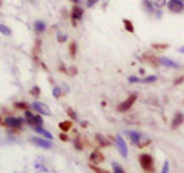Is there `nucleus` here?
Listing matches in <instances>:
<instances>
[{
  "label": "nucleus",
  "mask_w": 184,
  "mask_h": 173,
  "mask_svg": "<svg viewBox=\"0 0 184 173\" xmlns=\"http://www.w3.org/2000/svg\"><path fill=\"white\" fill-rule=\"evenodd\" d=\"M149 144H150V138H147L146 135H141V139L138 142V147H146Z\"/></svg>",
  "instance_id": "obj_26"
},
{
  "label": "nucleus",
  "mask_w": 184,
  "mask_h": 173,
  "mask_svg": "<svg viewBox=\"0 0 184 173\" xmlns=\"http://www.w3.org/2000/svg\"><path fill=\"white\" fill-rule=\"evenodd\" d=\"M0 124H3V121H2V118H0Z\"/></svg>",
  "instance_id": "obj_45"
},
{
  "label": "nucleus",
  "mask_w": 184,
  "mask_h": 173,
  "mask_svg": "<svg viewBox=\"0 0 184 173\" xmlns=\"http://www.w3.org/2000/svg\"><path fill=\"white\" fill-rule=\"evenodd\" d=\"M167 8H169L170 12L180 14V12L184 11V3L181 0H169V2H167Z\"/></svg>",
  "instance_id": "obj_6"
},
{
  "label": "nucleus",
  "mask_w": 184,
  "mask_h": 173,
  "mask_svg": "<svg viewBox=\"0 0 184 173\" xmlns=\"http://www.w3.org/2000/svg\"><path fill=\"white\" fill-rule=\"evenodd\" d=\"M52 95H54L55 98H60V97L63 95V92H61V89H60V86H55L54 89H52Z\"/></svg>",
  "instance_id": "obj_32"
},
{
  "label": "nucleus",
  "mask_w": 184,
  "mask_h": 173,
  "mask_svg": "<svg viewBox=\"0 0 184 173\" xmlns=\"http://www.w3.org/2000/svg\"><path fill=\"white\" fill-rule=\"evenodd\" d=\"M178 52H181V54H184V46H181V48H178Z\"/></svg>",
  "instance_id": "obj_42"
},
{
  "label": "nucleus",
  "mask_w": 184,
  "mask_h": 173,
  "mask_svg": "<svg viewBox=\"0 0 184 173\" xmlns=\"http://www.w3.org/2000/svg\"><path fill=\"white\" fill-rule=\"evenodd\" d=\"M32 26H34V31H36L37 35H41L46 31V23H45L43 20H36Z\"/></svg>",
  "instance_id": "obj_13"
},
{
  "label": "nucleus",
  "mask_w": 184,
  "mask_h": 173,
  "mask_svg": "<svg viewBox=\"0 0 184 173\" xmlns=\"http://www.w3.org/2000/svg\"><path fill=\"white\" fill-rule=\"evenodd\" d=\"M68 72H69V75H75V74H77V68H69V70H68Z\"/></svg>",
  "instance_id": "obj_39"
},
{
  "label": "nucleus",
  "mask_w": 184,
  "mask_h": 173,
  "mask_svg": "<svg viewBox=\"0 0 184 173\" xmlns=\"http://www.w3.org/2000/svg\"><path fill=\"white\" fill-rule=\"evenodd\" d=\"M123 25H124V29H126L128 32H130V34H133V32H135L133 23H132L130 20H128V18H123Z\"/></svg>",
  "instance_id": "obj_19"
},
{
  "label": "nucleus",
  "mask_w": 184,
  "mask_h": 173,
  "mask_svg": "<svg viewBox=\"0 0 184 173\" xmlns=\"http://www.w3.org/2000/svg\"><path fill=\"white\" fill-rule=\"evenodd\" d=\"M31 109L37 110L40 115H45V117H49V115H51V110H49V107H48L46 104L40 103V101H34V103L31 104Z\"/></svg>",
  "instance_id": "obj_8"
},
{
  "label": "nucleus",
  "mask_w": 184,
  "mask_h": 173,
  "mask_svg": "<svg viewBox=\"0 0 184 173\" xmlns=\"http://www.w3.org/2000/svg\"><path fill=\"white\" fill-rule=\"evenodd\" d=\"M161 173H169V161H166L164 164H163V170Z\"/></svg>",
  "instance_id": "obj_37"
},
{
  "label": "nucleus",
  "mask_w": 184,
  "mask_h": 173,
  "mask_svg": "<svg viewBox=\"0 0 184 173\" xmlns=\"http://www.w3.org/2000/svg\"><path fill=\"white\" fill-rule=\"evenodd\" d=\"M104 161V155L98 150V149H95V150H92V153L89 155V164H94V166H98V164H101Z\"/></svg>",
  "instance_id": "obj_10"
},
{
  "label": "nucleus",
  "mask_w": 184,
  "mask_h": 173,
  "mask_svg": "<svg viewBox=\"0 0 184 173\" xmlns=\"http://www.w3.org/2000/svg\"><path fill=\"white\" fill-rule=\"evenodd\" d=\"M137 97H138L137 94H130V95H129V98H128V100H124L123 103H120L118 106H117V110H118V112H121V113L128 112L129 109H130V107L133 106V103L137 101Z\"/></svg>",
  "instance_id": "obj_5"
},
{
  "label": "nucleus",
  "mask_w": 184,
  "mask_h": 173,
  "mask_svg": "<svg viewBox=\"0 0 184 173\" xmlns=\"http://www.w3.org/2000/svg\"><path fill=\"white\" fill-rule=\"evenodd\" d=\"M183 123H184V115L181 112H177V113L173 115V120H172L170 127H172V129H177V127H180Z\"/></svg>",
  "instance_id": "obj_12"
},
{
  "label": "nucleus",
  "mask_w": 184,
  "mask_h": 173,
  "mask_svg": "<svg viewBox=\"0 0 184 173\" xmlns=\"http://www.w3.org/2000/svg\"><path fill=\"white\" fill-rule=\"evenodd\" d=\"M77 41H71L69 43V55L72 57V58H75V55H77Z\"/></svg>",
  "instance_id": "obj_23"
},
{
  "label": "nucleus",
  "mask_w": 184,
  "mask_h": 173,
  "mask_svg": "<svg viewBox=\"0 0 184 173\" xmlns=\"http://www.w3.org/2000/svg\"><path fill=\"white\" fill-rule=\"evenodd\" d=\"M128 135H129V138H130V142L135 144V146H138V142H140V139H141V133L130 130V132H128Z\"/></svg>",
  "instance_id": "obj_16"
},
{
  "label": "nucleus",
  "mask_w": 184,
  "mask_h": 173,
  "mask_svg": "<svg viewBox=\"0 0 184 173\" xmlns=\"http://www.w3.org/2000/svg\"><path fill=\"white\" fill-rule=\"evenodd\" d=\"M183 81H184V77H181V78L175 80V84H180V83H183Z\"/></svg>",
  "instance_id": "obj_40"
},
{
  "label": "nucleus",
  "mask_w": 184,
  "mask_h": 173,
  "mask_svg": "<svg viewBox=\"0 0 184 173\" xmlns=\"http://www.w3.org/2000/svg\"><path fill=\"white\" fill-rule=\"evenodd\" d=\"M72 126H74L72 120H65V121L58 123V129H60L61 132H69V130L72 129Z\"/></svg>",
  "instance_id": "obj_15"
},
{
  "label": "nucleus",
  "mask_w": 184,
  "mask_h": 173,
  "mask_svg": "<svg viewBox=\"0 0 184 173\" xmlns=\"http://www.w3.org/2000/svg\"><path fill=\"white\" fill-rule=\"evenodd\" d=\"M157 75H150V77H146V78H141V83H155L157 81Z\"/></svg>",
  "instance_id": "obj_28"
},
{
  "label": "nucleus",
  "mask_w": 184,
  "mask_h": 173,
  "mask_svg": "<svg viewBox=\"0 0 184 173\" xmlns=\"http://www.w3.org/2000/svg\"><path fill=\"white\" fill-rule=\"evenodd\" d=\"M89 167H91L92 172H95V173H110V172H108V170H103V169H100V167L94 166V164H89Z\"/></svg>",
  "instance_id": "obj_33"
},
{
  "label": "nucleus",
  "mask_w": 184,
  "mask_h": 173,
  "mask_svg": "<svg viewBox=\"0 0 184 173\" xmlns=\"http://www.w3.org/2000/svg\"><path fill=\"white\" fill-rule=\"evenodd\" d=\"M115 144H117V149H118L120 155L123 156V158H128V144H126V141L123 139L121 135H117L115 137Z\"/></svg>",
  "instance_id": "obj_7"
},
{
  "label": "nucleus",
  "mask_w": 184,
  "mask_h": 173,
  "mask_svg": "<svg viewBox=\"0 0 184 173\" xmlns=\"http://www.w3.org/2000/svg\"><path fill=\"white\" fill-rule=\"evenodd\" d=\"M32 129H34V130H36V132H37V133H38V135H41V137H43V138L52 139V135H51V133H49V132H48V130H45V129H43V127H32Z\"/></svg>",
  "instance_id": "obj_18"
},
{
  "label": "nucleus",
  "mask_w": 184,
  "mask_h": 173,
  "mask_svg": "<svg viewBox=\"0 0 184 173\" xmlns=\"http://www.w3.org/2000/svg\"><path fill=\"white\" fill-rule=\"evenodd\" d=\"M28 2H31V3H36L37 0H28Z\"/></svg>",
  "instance_id": "obj_43"
},
{
  "label": "nucleus",
  "mask_w": 184,
  "mask_h": 173,
  "mask_svg": "<svg viewBox=\"0 0 184 173\" xmlns=\"http://www.w3.org/2000/svg\"><path fill=\"white\" fill-rule=\"evenodd\" d=\"M25 118H14V117H8L5 121H3V126H6L8 129H12V130H20V127L25 124Z\"/></svg>",
  "instance_id": "obj_3"
},
{
  "label": "nucleus",
  "mask_w": 184,
  "mask_h": 173,
  "mask_svg": "<svg viewBox=\"0 0 184 173\" xmlns=\"http://www.w3.org/2000/svg\"><path fill=\"white\" fill-rule=\"evenodd\" d=\"M158 60H160V65H163L166 68H172V69H178L180 68V65L177 61H173V60H170L167 57H160Z\"/></svg>",
  "instance_id": "obj_11"
},
{
  "label": "nucleus",
  "mask_w": 184,
  "mask_h": 173,
  "mask_svg": "<svg viewBox=\"0 0 184 173\" xmlns=\"http://www.w3.org/2000/svg\"><path fill=\"white\" fill-rule=\"evenodd\" d=\"M95 139H97V142L101 146V147H109L110 146V141L108 138H104L103 135H100V133H97L95 135Z\"/></svg>",
  "instance_id": "obj_17"
},
{
  "label": "nucleus",
  "mask_w": 184,
  "mask_h": 173,
  "mask_svg": "<svg viewBox=\"0 0 184 173\" xmlns=\"http://www.w3.org/2000/svg\"><path fill=\"white\" fill-rule=\"evenodd\" d=\"M74 147H75L77 150H83V149H85V144H83V141L80 139V137H77V138L74 139Z\"/></svg>",
  "instance_id": "obj_24"
},
{
  "label": "nucleus",
  "mask_w": 184,
  "mask_h": 173,
  "mask_svg": "<svg viewBox=\"0 0 184 173\" xmlns=\"http://www.w3.org/2000/svg\"><path fill=\"white\" fill-rule=\"evenodd\" d=\"M152 2H153V5H155L157 8H160V9L164 8V6H167V2H166V0H152Z\"/></svg>",
  "instance_id": "obj_29"
},
{
  "label": "nucleus",
  "mask_w": 184,
  "mask_h": 173,
  "mask_svg": "<svg viewBox=\"0 0 184 173\" xmlns=\"http://www.w3.org/2000/svg\"><path fill=\"white\" fill-rule=\"evenodd\" d=\"M29 94H31L34 98H38V97H40V87H38V86H34L32 89H31V90H29Z\"/></svg>",
  "instance_id": "obj_30"
},
{
  "label": "nucleus",
  "mask_w": 184,
  "mask_h": 173,
  "mask_svg": "<svg viewBox=\"0 0 184 173\" xmlns=\"http://www.w3.org/2000/svg\"><path fill=\"white\" fill-rule=\"evenodd\" d=\"M152 48H153V49L161 51V49H167V48H169V45H164V43H153V45H152Z\"/></svg>",
  "instance_id": "obj_31"
},
{
  "label": "nucleus",
  "mask_w": 184,
  "mask_h": 173,
  "mask_svg": "<svg viewBox=\"0 0 184 173\" xmlns=\"http://www.w3.org/2000/svg\"><path fill=\"white\" fill-rule=\"evenodd\" d=\"M144 58H146V60H149V63H150V65H153V66H160V60H158V58H155V57H152V54H150V52H146V54H144Z\"/></svg>",
  "instance_id": "obj_21"
},
{
  "label": "nucleus",
  "mask_w": 184,
  "mask_h": 173,
  "mask_svg": "<svg viewBox=\"0 0 184 173\" xmlns=\"http://www.w3.org/2000/svg\"><path fill=\"white\" fill-rule=\"evenodd\" d=\"M141 8H143L146 12H149V14L157 12V11H155V5H153L152 0H143V2H141Z\"/></svg>",
  "instance_id": "obj_14"
},
{
  "label": "nucleus",
  "mask_w": 184,
  "mask_h": 173,
  "mask_svg": "<svg viewBox=\"0 0 184 173\" xmlns=\"http://www.w3.org/2000/svg\"><path fill=\"white\" fill-rule=\"evenodd\" d=\"M129 83H141V78H138V77H129Z\"/></svg>",
  "instance_id": "obj_36"
},
{
  "label": "nucleus",
  "mask_w": 184,
  "mask_h": 173,
  "mask_svg": "<svg viewBox=\"0 0 184 173\" xmlns=\"http://www.w3.org/2000/svg\"><path fill=\"white\" fill-rule=\"evenodd\" d=\"M181 2H183V3H184V0H181Z\"/></svg>",
  "instance_id": "obj_46"
},
{
  "label": "nucleus",
  "mask_w": 184,
  "mask_h": 173,
  "mask_svg": "<svg viewBox=\"0 0 184 173\" xmlns=\"http://www.w3.org/2000/svg\"><path fill=\"white\" fill-rule=\"evenodd\" d=\"M0 34H3L5 37H11L12 35V31L6 26V25H3V23H0Z\"/></svg>",
  "instance_id": "obj_22"
},
{
  "label": "nucleus",
  "mask_w": 184,
  "mask_h": 173,
  "mask_svg": "<svg viewBox=\"0 0 184 173\" xmlns=\"http://www.w3.org/2000/svg\"><path fill=\"white\" fill-rule=\"evenodd\" d=\"M66 113L69 115V118H71L72 121H75V120H77V113L74 112V109H71V107H68V109H66Z\"/></svg>",
  "instance_id": "obj_34"
},
{
  "label": "nucleus",
  "mask_w": 184,
  "mask_h": 173,
  "mask_svg": "<svg viewBox=\"0 0 184 173\" xmlns=\"http://www.w3.org/2000/svg\"><path fill=\"white\" fill-rule=\"evenodd\" d=\"M112 172L114 173H126L123 170V167H121L120 164H117V162H112Z\"/></svg>",
  "instance_id": "obj_27"
},
{
  "label": "nucleus",
  "mask_w": 184,
  "mask_h": 173,
  "mask_svg": "<svg viewBox=\"0 0 184 173\" xmlns=\"http://www.w3.org/2000/svg\"><path fill=\"white\" fill-rule=\"evenodd\" d=\"M97 2L98 0H86V5H88V8H92L94 5H97Z\"/></svg>",
  "instance_id": "obj_38"
},
{
  "label": "nucleus",
  "mask_w": 184,
  "mask_h": 173,
  "mask_svg": "<svg viewBox=\"0 0 184 173\" xmlns=\"http://www.w3.org/2000/svg\"><path fill=\"white\" fill-rule=\"evenodd\" d=\"M2 5H3V0H0V8H2Z\"/></svg>",
  "instance_id": "obj_44"
},
{
  "label": "nucleus",
  "mask_w": 184,
  "mask_h": 173,
  "mask_svg": "<svg viewBox=\"0 0 184 173\" xmlns=\"http://www.w3.org/2000/svg\"><path fill=\"white\" fill-rule=\"evenodd\" d=\"M140 166H141V169L147 173H152L155 170V162H153V158L149 155V153H141L140 155Z\"/></svg>",
  "instance_id": "obj_1"
},
{
  "label": "nucleus",
  "mask_w": 184,
  "mask_h": 173,
  "mask_svg": "<svg viewBox=\"0 0 184 173\" xmlns=\"http://www.w3.org/2000/svg\"><path fill=\"white\" fill-rule=\"evenodd\" d=\"M60 139H61L63 142H68V141H69V137H68V132H61V133H60Z\"/></svg>",
  "instance_id": "obj_35"
},
{
  "label": "nucleus",
  "mask_w": 184,
  "mask_h": 173,
  "mask_svg": "<svg viewBox=\"0 0 184 173\" xmlns=\"http://www.w3.org/2000/svg\"><path fill=\"white\" fill-rule=\"evenodd\" d=\"M25 120L31 127H41L43 126V118L40 115H34L31 110H25Z\"/></svg>",
  "instance_id": "obj_2"
},
{
  "label": "nucleus",
  "mask_w": 184,
  "mask_h": 173,
  "mask_svg": "<svg viewBox=\"0 0 184 173\" xmlns=\"http://www.w3.org/2000/svg\"><path fill=\"white\" fill-rule=\"evenodd\" d=\"M83 14H85V9L80 6V5H74L71 8V22H72V26H77V23L83 18Z\"/></svg>",
  "instance_id": "obj_4"
},
{
  "label": "nucleus",
  "mask_w": 184,
  "mask_h": 173,
  "mask_svg": "<svg viewBox=\"0 0 184 173\" xmlns=\"http://www.w3.org/2000/svg\"><path fill=\"white\" fill-rule=\"evenodd\" d=\"M57 41L58 43H66L68 41V35L65 34V32H61V31H58L57 32Z\"/></svg>",
  "instance_id": "obj_25"
},
{
  "label": "nucleus",
  "mask_w": 184,
  "mask_h": 173,
  "mask_svg": "<svg viewBox=\"0 0 184 173\" xmlns=\"http://www.w3.org/2000/svg\"><path fill=\"white\" fill-rule=\"evenodd\" d=\"M14 107L18 109V110H29V109H31V104L25 103V101H16V103H14Z\"/></svg>",
  "instance_id": "obj_20"
},
{
  "label": "nucleus",
  "mask_w": 184,
  "mask_h": 173,
  "mask_svg": "<svg viewBox=\"0 0 184 173\" xmlns=\"http://www.w3.org/2000/svg\"><path fill=\"white\" fill-rule=\"evenodd\" d=\"M69 2H72L74 5H78V3H80V2H81V0H69Z\"/></svg>",
  "instance_id": "obj_41"
},
{
  "label": "nucleus",
  "mask_w": 184,
  "mask_h": 173,
  "mask_svg": "<svg viewBox=\"0 0 184 173\" xmlns=\"http://www.w3.org/2000/svg\"><path fill=\"white\" fill-rule=\"evenodd\" d=\"M29 141L32 142V144H36L38 147H43V149H51L52 147V142H51V139L48 138H38V137H31Z\"/></svg>",
  "instance_id": "obj_9"
}]
</instances>
